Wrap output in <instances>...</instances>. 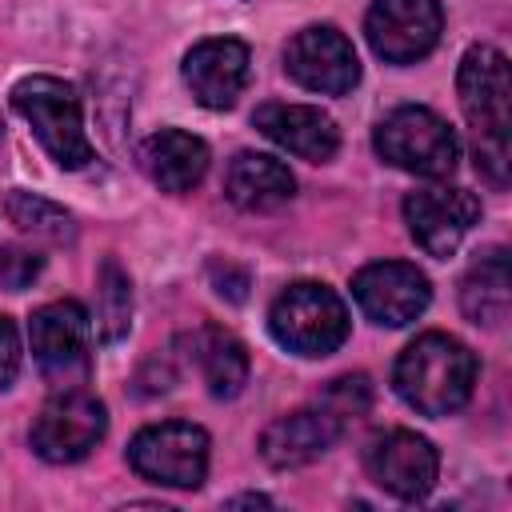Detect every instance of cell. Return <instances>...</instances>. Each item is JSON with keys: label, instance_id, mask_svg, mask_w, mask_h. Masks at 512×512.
I'll list each match as a JSON object with an SVG mask.
<instances>
[{"label": "cell", "instance_id": "6da1fadb", "mask_svg": "<svg viewBox=\"0 0 512 512\" xmlns=\"http://www.w3.org/2000/svg\"><path fill=\"white\" fill-rule=\"evenodd\" d=\"M464 120L476 136V168L488 184H508V124H512V72L508 56L492 44H472L456 72Z\"/></svg>", "mask_w": 512, "mask_h": 512}, {"label": "cell", "instance_id": "7a4b0ae2", "mask_svg": "<svg viewBox=\"0 0 512 512\" xmlns=\"http://www.w3.org/2000/svg\"><path fill=\"white\" fill-rule=\"evenodd\" d=\"M392 384L420 416H448L464 408L476 388V356L448 332H424L400 352Z\"/></svg>", "mask_w": 512, "mask_h": 512}, {"label": "cell", "instance_id": "3957f363", "mask_svg": "<svg viewBox=\"0 0 512 512\" xmlns=\"http://www.w3.org/2000/svg\"><path fill=\"white\" fill-rule=\"evenodd\" d=\"M12 108L32 124L36 140L60 168H84L92 144L80 116V96L60 76H24L12 84Z\"/></svg>", "mask_w": 512, "mask_h": 512}, {"label": "cell", "instance_id": "277c9868", "mask_svg": "<svg viewBox=\"0 0 512 512\" xmlns=\"http://www.w3.org/2000/svg\"><path fill=\"white\" fill-rule=\"evenodd\" d=\"M372 144H376L380 160H388L392 168H400L408 176H424V180L452 176V168L460 160V140L448 128V120L420 104L392 108L376 124Z\"/></svg>", "mask_w": 512, "mask_h": 512}, {"label": "cell", "instance_id": "5b68a950", "mask_svg": "<svg viewBox=\"0 0 512 512\" xmlns=\"http://www.w3.org/2000/svg\"><path fill=\"white\" fill-rule=\"evenodd\" d=\"M268 328L296 356H328L348 340V308L328 284L300 280L272 300Z\"/></svg>", "mask_w": 512, "mask_h": 512}, {"label": "cell", "instance_id": "8992f818", "mask_svg": "<svg viewBox=\"0 0 512 512\" xmlns=\"http://www.w3.org/2000/svg\"><path fill=\"white\" fill-rule=\"evenodd\" d=\"M32 356L40 376L64 392V388H84L92 376V320L80 300H52L32 312L28 324Z\"/></svg>", "mask_w": 512, "mask_h": 512}, {"label": "cell", "instance_id": "52a82bcc", "mask_svg": "<svg viewBox=\"0 0 512 512\" xmlns=\"http://www.w3.org/2000/svg\"><path fill=\"white\" fill-rule=\"evenodd\" d=\"M208 432L188 420L148 424L128 444V464L136 476L164 488H200L208 476Z\"/></svg>", "mask_w": 512, "mask_h": 512}, {"label": "cell", "instance_id": "ba28073f", "mask_svg": "<svg viewBox=\"0 0 512 512\" xmlns=\"http://www.w3.org/2000/svg\"><path fill=\"white\" fill-rule=\"evenodd\" d=\"M108 432V412L88 388H64L56 392L36 424H32V452L48 464H76L84 460Z\"/></svg>", "mask_w": 512, "mask_h": 512}, {"label": "cell", "instance_id": "9c48e42d", "mask_svg": "<svg viewBox=\"0 0 512 512\" xmlns=\"http://www.w3.org/2000/svg\"><path fill=\"white\" fill-rule=\"evenodd\" d=\"M444 32L440 0H372L364 16V36L372 52L388 64L424 60Z\"/></svg>", "mask_w": 512, "mask_h": 512}, {"label": "cell", "instance_id": "30bf717a", "mask_svg": "<svg viewBox=\"0 0 512 512\" xmlns=\"http://www.w3.org/2000/svg\"><path fill=\"white\" fill-rule=\"evenodd\" d=\"M284 72L320 96H344L360 80V60L352 40L332 24H308L300 28L284 48Z\"/></svg>", "mask_w": 512, "mask_h": 512}, {"label": "cell", "instance_id": "8fae6325", "mask_svg": "<svg viewBox=\"0 0 512 512\" xmlns=\"http://www.w3.org/2000/svg\"><path fill=\"white\" fill-rule=\"evenodd\" d=\"M352 296H356V304L368 320H376L384 328H404L428 308L432 288H428V276L416 264L376 260V264H364L356 272Z\"/></svg>", "mask_w": 512, "mask_h": 512}, {"label": "cell", "instance_id": "7c38bea8", "mask_svg": "<svg viewBox=\"0 0 512 512\" xmlns=\"http://www.w3.org/2000/svg\"><path fill=\"white\" fill-rule=\"evenodd\" d=\"M364 468L396 500H420L436 484L440 456L424 436H416L408 428H392V432H380L364 448Z\"/></svg>", "mask_w": 512, "mask_h": 512}, {"label": "cell", "instance_id": "4fadbf2b", "mask_svg": "<svg viewBox=\"0 0 512 512\" xmlns=\"http://www.w3.org/2000/svg\"><path fill=\"white\" fill-rule=\"evenodd\" d=\"M404 220L412 240L428 256H452L460 240L480 220V200L464 188H420L404 200Z\"/></svg>", "mask_w": 512, "mask_h": 512}, {"label": "cell", "instance_id": "5bb4252c", "mask_svg": "<svg viewBox=\"0 0 512 512\" xmlns=\"http://www.w3.org/2000/svg\"><path fill=\"white\" fill-rule=\"evenodd\" d=\"M248 72H252V56H248V44L236 36L200 40L184 56V84L196 96V104L212 112L232 108L240 100V92L248 88Z\"/></svg>", "mask_w": 512, "mask_h": 512}, {"label": "cell", "instance_id": "9a60e30c", "mask_svg": "<svg viewBox=\"0 0 512 512\" xmlns=\"http://www.w3.org/2000/svg\"><path fill=\"white\" fill-rule=\"evenodd\" d=\"M252 124L280 144L284 152L308 160V164H324L336 156L340 148V128L328 112L312 108V104H284V100H268L252 112Z\"/></svg>", "mask_w": 512, "mask_h": 512}, {"label": "cell", "instance_id": "2e32d148", "mask_svg": "<svg viewBox=\"0 0 512 512\" xmlns=\"http://www.w3.org/2000/svg\"><path fill=\"white\" fill-rule=\"evenodd\" d=\"M340 432H344V424L328 408H320V404L296 408L288 416H276L260 432V456L272 468H300V464H312L316 456H324Z\"/></svg>", "mask_w": 512, "mask_h": 512}, {"label": "cell", "instance_id": "e0dca14e", "mask_svg": "<svg viewBox=\"0 0 512 512\" xmlns=\"http://www.w3.org/2000/svg\"><path fill=\"white\" fill-rule=\"evenodd\" d=\"M140 164L164 192H192L208 172V144L180 128H160L144 140Z\"/></svg>", "mask_w": 512, "mask_h": 512}, {"label": "cell", "instance_id": "ac0fdd59", "mask_svg": "<svg viewBox=\"0 0 512 512\" xmlns=\"http://www.w3.org/2000/svg\"><path fill=\"white\" fill-rule=\"evenodd\" d=\"M224 192L244 212H272L292 200L296 180L284 160L264 152H240L224 172Z\"/></svg>", "mask_w": 512, "mask_h": 512}, {"label": "cell", "instance_id": "d6986e66", "mask_svg": "<svg viewBox=\"0 0 512 512\" xmlns=\"http://www.w3.org/2000/svg\"><path fill=\"white\" fill-rule=\"evenodd\" d=\"M188 344H192V360H196V368H200V376H204L212 396L228 400V396H236L244 388V380H248V352H244V344L232 332H224L216 324H204V328H196L188 336Z\"/></svg>", "mask_w": 512, "mask_h": 512}, {"label": "cell", "instance_id": "ffe728a7", "mask_svg": "<svg viewBox=\"0 0 512 512\" xmlns=\"http://www.w3.org/2000/svg\"><path fill=\"white\" fill-rule=\"evenodd\" d=\"M460 308L472 324L496 328L508 316V252L492 248L484 252L468 276L460 280Z\"/></svg>", "mask_w": 512, "mask_h": 512}, {"label": "cell", "instance_id": "44dd1931", "mask_svg": "<svg viewBox=\"0 0 512 512\" xmlns=\"http://www.w3.org/2000/svg\"><path fill=\"white\" fill-rule=\"evenodd\" d=\"M96 296H100L96 300V332H100L104 344H116L128 332V320H132V284H128V276L116 260L100 264Z\"/></svg>", "mask_w": 512, "mask_h": 512}, {"label": "cell", "instance_id": "7402d4cb", "mask_svg": "<svg viewBox=\"0 0 512 512\" xmlns=\"http://www.w3.org/2000/svg\"><path fill=\"white\" fill-rule=\"evenodd\" d=\"M8 216L20 232H32V236H48V240H68L72 236V216L32 192H12L8 196Z\"/></svg>", "mask_w": 512, "mask_h": 512}, {"label": "cell", "instance_id": "603a6c76", "mask_svg": "<svg viewBox=\"0 0 512 512\" xmlns=\"http://www.w3.org/2000/svg\"><path fill=\"white\" fill-rule=\"evenodd\" d=\"M320 408H328L340 424H348V420H360L368 408H372V384H368V376H340V380H332L328 388H324V396L316 400Z\"/></svg>", "mask_w": 512, "mask_h": 512}, {"label": "cell", "instance_id": "cb8c5ba5", "mask_svg": "<svg viewBox=\"0 0 512 512\" xmlns=\"http://www.w3.org/2000/svg\"><path fill=\"white\" fill-rule=\"evenodd\" d=\"M40 272V256L36 252H24V248H8L4 256H0V280L16 292V288H24V284H32V276Z\"/></svg>", "mask_w": 512, "mask_h": 512}, {"label": "cell", "instance_id": "d4e9b609", "mask_svg": "<svg viewBox=\"0 0 512 512\" xmlns=\"http://www.w3.org/2000/svg\"><path fill=\"white\" fill-rule=\"evenodd\" d=\"M20 356H24L20 352V332H16V324L8 316H0V388H8L16 380Z\"/></svg>", "mask_w": 512, "mask_h": 512}, {"label": "cell", "instance_id": "484cf974", "mask_svg": "<svg viewBox=\"0 0 512 512\" xmlns=\"http://www.w3.org/2000/svg\"><path fill=\"white\" fill-rule=\"evenodd\" d=\"M240 504H260V508H268V496L248 492V496H232V500H228V508H240Z\"/></svg>", "mask_w": 512, "mask_h": 512}]
</instances>
